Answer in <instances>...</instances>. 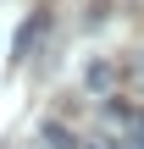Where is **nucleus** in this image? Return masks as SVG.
I'll return each instance as SVG.
<instances>
[{"label":"nucleus","instance_id":"f257e3e1","mask_svg":"<svg viewBox=\"0 0 144 149\" xmlns=\"http://www.w3.org/2000/svg\"><path fill=\"white\" fill-rule=\"evenodd\" d=\"M44 28H50V11H33V17L17 28V39H11V55H17V61H28V55H33V44L44 39Z\"/></svg>","mask_w":144,"mask_h":149},{"label":"nucleus","instance_id":"f03ea898","mask_svg":"<svg viewBox=\"0 0 144 149\" xmlns=\"http://www.w3.org/2000/svg\"><path fill=\"white\" fill-rule=\"evenodd\" d=\"M83 83H89V88H94V94H105V88H111V83H117V66H111V61H105V55H94V61H89V66H83Z\"/></svg>","mask_w":144,"mask_h":149},{"label":"nucleus","instance_id":"7ed1b4c3","mask_svg":"<svg viewBox=\"0 0 144 149\" xmlns=\"http://www.w3.org/2000/svg\"><path fill=\"white\" fill-rule=\"evenodd\" d=\"M39 138H44V149H72V133H67V122H44V127H39Z\"/></svg>","mask_w":144,"mask_h":149}]
</instances>
